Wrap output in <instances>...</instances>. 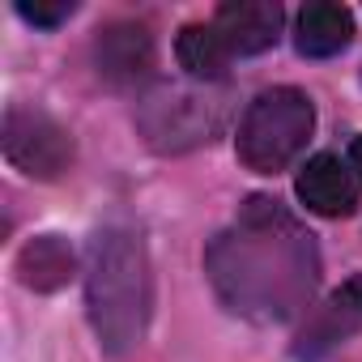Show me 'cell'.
Instances as JSON below:
<instances>
[{"instance_id": "6da1fadb", "label": "cell", "mask_w": 362, "mask_h": 362, "mask_svg": "<svg viewBox=\"0 0 362 362\" xmlns=\"http://www.w3.org/2000/svg\"><path fill=\"white\" fill-rule=\"evenodd\" d=\"M205 264L230 311L260 324L298 315L320 277L311 235L264 197L247 201L235 226L209 243Z\"/></svg>"}, {"instance_id": "30bf717a", "label": "cell", "mask_w": 362, "mask_h": 362, "mask_svg": "<svg viewBox=\"0 0 362 362\" xmlns=\"http://www.w3.org/2000/svg\"><path fill=\"white\" fill-rule=\"evenodd\" d=\"M73 269H77L73 247L60 235H39V239H30L18 252V277H22V286H30L39 294H52V290L69 286Z\"/></svg>"}, {"instance_id": "277c9868", "label": "cell", "mask_w": 362, "mask_h": 362, "mask_svg": "<svg viewBox=\"0 0 362 362\" xmlns=\"http://www.w3.org/2000/svg\"><path fill=\"white\" fill-rule=\"evenodd\" d=\"M145 141L162 153L205 145L226 124V94L214 86H162L136 107Z\"/></svg>"}, {"instance_id": "3957f363", "label": "cell", "mask_w": 362, "mask_h": 362, "mask_svg": "<svg viewBox=\"0 0 362 362\" xmlns=\"http://www.w3.org/2000/svg\"><path fill=\"white\" fill-rule=\"evenodd\" d=\"M311 128H315L311 98L294 86H273L264 94H256V103L247 107L235 145H239V158L247 170L277 175L303 153Z\"/></svg>"}, {"instance_id": "ba28073f", "label": "cell", "mask_w": 362, "mask_h": 362, "mask_svg": "<svg viewBox=\"0 0 362 362\" xmlns=\"http://www.w3.org/2000/svg\"><path fill=\"white\" fill-rule=\"evenodd\" d=\"M214 26L230 43V52L256 56V52H264V47L277 43V35H281V9L269 5V0H230V5L218 9Z\"/></svg>"}, {"instance_id": "4fadbf2b", "label": "cell", "mask_w": 362, "mask_h": 362, "mask_svg": "<svg viewBox=\"0 0 362 362\" xmlns=\"http://www.w3.org/2000/svg\"><path fill=\"white\" fill-rule=\"evenodd\" d=\"M18 13L26 18V22H35V26H60L64 18H73V0H56V5H43V0H22L18 5Z\"/></svg>"}, {"instance_id": "8992f818", "label": "cell", "mask_w": 362, "mask_h": 362, "mask_svg": "<svg viewBox=\"0 0 362 362\" xmlns=\"http://www.w3.org/2000/svg\"><path fill=\"white\" fill-rule=\"evenodd\" d=\"M98 77L111 86H136L153 73V35L141 22H115L94 39Z\"/></svg>"}, {"instance_id": "52a82bcc", "label": "cell", "mask_w": 362, "mask_h": 362, "mask_svg": "<svg viewBox=\"0 0 362 362\" xmlns=\"http://www.w3.org/2000/svg\"><path fill=\"white\" fill-rule=\"evenodd\" d=\"M298 201L320 214V218H349L358 209V184H354V170L337 158V153H315L303 170H298V184H294Z\"/></svg>"}, {"instance_id": "5bb4252c", "label": "cell", "mask_w": 362, "mask_h": 362, "mask_svg": "<svg viewBox=\"0 0 362 362\" xmlns=\"http://www.w3.org/2000/svg\"><path fill=\"white\" fill-rule=\"evenodd\" d=\"M349 170L362 179V136H354V141H349Z\"/></svg>"}, {"instance_id": "5b68a950", "label": "cell", "mask_w": 362, "mask_h": 362, "mask_svg": "<svg viewBox=\"0 0 362 362\" xmlns=\"http://www.w3.org/2000/svg\"><path fill=\"white\" fill-rule=\"evenodd\" d=\"M0 145H5V158L30 179H60L73 166V136L47 111L22 107V103L5 111Z\"/></svg>"}, {"instance_id": "7a4b0ae2", "label": "cell", "mask_w": 362, "mask_h": 362, "mask_svg": "<svg viewBox=\"0 0 362 362\" xmlns=\"http://www.w3.org/2000/svg\"><path fill=\"white\" fill-rule=\"evenodd\" d=\"M149 298L153 281L141 235L128 226H103L94 235L86 273V307L103 354L124 358L141 345L149 324Z\"/></svg>"}, {"instance_id": "7c38bea8", "label": "cell", "mask_w": 362, "mask_h": 362, "mask_svg": "<svg viewBox=\"0 0 362 362\" xmlns=\"http://www.w3.org/2000/svg\"><path fill=\"white\" fill-rule=\"evenodd\" d=\"M175 56H179V69H184L188 77L214 86V81L226 77V64H230L235 52H230V43L218 35V26H201V22H192V26L179 30V39H175Z\"/></svg>"}, {"instance_id": "8fae6325", "label": "cell", "mask_w": 362, "mask_h": 362, "mask_svg": "<svg viewBox=\"0 0 362 362\" xmlns=\"http://www.w3.org/2000/svg\"><path fill=\"white\" fill-rule=\"evenodd\" d=\"M349 39H354V13H349L345 5L320 0V5H307V9L298 13V35H294V43H298L303 56H315V60L337 56Z\"/></svg>"}, {"instance_id": "9c48e42d", "label": "cell", "mask_w": 362, "mask_h": 362, "mask_svg": "<svg viewBox=\"0 0 362 362\" xmlns=\"http://www.w3.org/2000/svg\"><path fill=\"white\" fill-rule=\"evenodd\" d=\"M354 328H362V273L349 277L324 307L320 315L311 320V328L303 332L307 345H298V354H320V349H332L337 341H345Z\"/></svg>"}]
</instances>
